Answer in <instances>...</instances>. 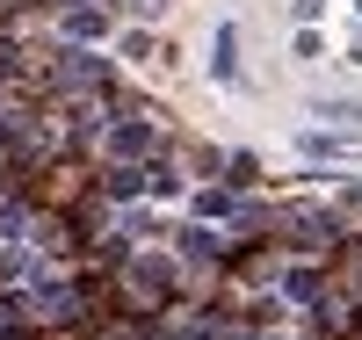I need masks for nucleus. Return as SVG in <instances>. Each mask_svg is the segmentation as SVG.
<instances>
[{
	"label": "nucleus",
	"instance_id": "f03ea898",
	"mask_svg": "<svg viewBox=\"0 0 362 340\" xmlns=\"http://www.w3.org/2000/svg\"><path fill=\"white\" fill-rule=\"evenodd\" d=\"M319 116H334V123H362V109H355V102H326Z\"/></svg>",
	"mask_w": 362,
	"mask_h": 340
},
{
	"label": "nucleus",
	"instance_id": "f257e3e1",
	"mask_svg": "<svg viewBox=\"0 0 362 340\" xmlns=\"http://www.w3.org/2000/svg\"><path fill=\"white\" fill-rule=\"evenodd\" d=\"M210 73L232 80V29H218V58H210Z\"/></svg>",
	"mask_w": 362,
	"mask_h": 340
}]
</instances>
